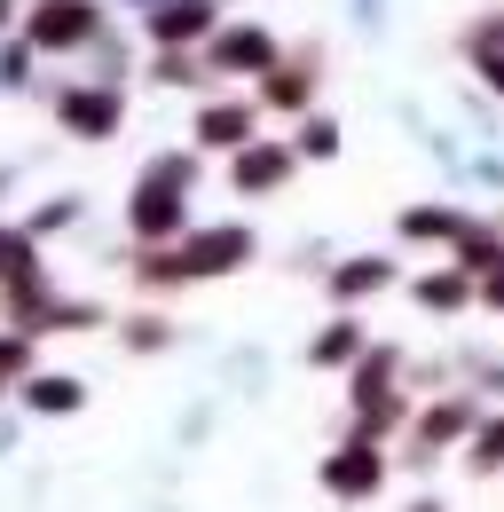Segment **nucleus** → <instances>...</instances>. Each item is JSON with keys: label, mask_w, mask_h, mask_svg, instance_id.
Segmentation results:
<instances>
[{"label": "nucleus", "mask_w": 504, "mask_h": 512, "mask_svg": "<svg viewBox=\"0 0 504 512\" xmlns=\"http://www.w3.org/2000/svg\"><path fill=\"white\" fill-rule=\"evenodd\" d=\"M48 276H40V237L32 229H0V300H16V292H40Z\"/></svg>", "instance_id": "f3484780"}, {"label": "nucleus", "mask_w": 504, "mask_h": 512, "mask_svg": "<svg viewBox=\"0 0 504 512\" xmlns=\"http://www.w3.org/2000/svg\"><path fill=\"white\" fill-rule=\"evenodd\" d=\"M252 253H260V237H252L245 221H205V229H189L182 245H158V253L134 260V284H150V292H174V284H213V276L252 268Z\"/></svg>", "instance_id": "f257e3e1"}, {"label": "nucleus", "mask_w": 504, "mask_h": 512, "mask_svg": "<svg viewBox=\"0 0 504 512\" xmlns=\"http://www.w3.org/2000/svg\"><path fill=\"white\" fill-rule=\"evenodd\" d=\"M394 276H402V260H394V253H347L339 268H323L331 300H339V308H355V316H363L371 300H386V292H394Z\"/></svg>", "instance_id": "9d476101"}, {"label": "nucleus", "mask_w": 504, "mask_h": 512, "mask_svg": "<svg viewBox=\"0 0 504 512\" xmlns=\"http://www.w3.org/2000/svg\"><path fill=\"white\" fill-rule=\"evenodd\" d=\"M410 300H418L426 316H457V308L481 300V284H473L457 260H441V268H418V276H410Z\"/></svg>", "instance_id": "dca6fc26"}, {"label": "nucleus", "mask_w": 504, "mask_h": 512, "mask_svg": "<svg viewBox=\"0 0 504 512\" xmlns=\"http://www.w3.org/2000/svg\"><path fill=\"white\" fill-rule=\"evenodd\" d=\"M292 150L315 158V166H323V158H339V119H331V111H308V119L292 127Z\"/></svg>", "instance_id": "412c9836"}, {"label": "nucleus", "mask_w": 504, "mask_h": 512, "mask_svg": "<svg viewBox=\"0 0 504 512\" xmlns=\"http://www.w3.org/2000/svg\"><path fill=\"white\" fill-rule=\"evenodd\" d=\"M166 339H174V323H166V316H126V347H142V355H158Z\"/></svg>", "instance_id": "b1692460"}, {"label": "nucleus", "mask_w": 504, "mask_h": 512, "mask_svg": "<svg viewBox=\"0 0 504 512\" xmlns=\"http://www.w3.org/2000/svg\"><path fill=\"white\" fill-rule=\"evenodd\" d=\"M465 473L473 481H504V410H481V426L465 442Z\"/></svg>", "instance_id": "aec40b11"}, {"label": "nucleus", "mask_w": 504, "mask_h": 512, "mask_svg": "<svg viewBox=\"0 0 504 512\" xmlns=\"http://www.w3.org/2000/svg\"><path fill=\"white\" fill-rule=\"evenodd\" d=\"M292 166H300L292 142H245V150L229 158V190L237 197H276L284 182H292Z\"/></svg>", "instance_id": "ddd939ff"}, {"label": "nucleus", "mask_w": 504, "mask_h": 512, "mask_svg": "<svg viewBox=\"0 0 504 512\" xmlns=\"http://www.w3.org/2000/svg\"><path fill=\"white\" fill-rule=\"evenodd\" d=\"M24 40H32L40 56H79V48L103 40V8H95V0H32Z\"/></svg>", "instance_id": "0eeeda50"}, {"label": "nucleus", "mask_w": 504, "mask_h": 512, "mask_svg": "<svg viewBox=\"0 0 504 512\" xmlns=\"http://www.w3.org/2000/svg\"><path fill=\"white\" fill-rule=\"evenodd\" d=\"M363 355H371V323L355 316V308H339V316L308 339V363H315V371H355Z\"/></svg>", "instance_id": "2eb2a0df"}, {"label": "nucleus", "mask_w": 504, "mask_h": 512, "mask_svg": "<svg viewBox=\"0 0 504 512\" xmlns=\"http://www.w3.org/2000/svg\"><path fill=\"white\" fill-rule=\"evenodd\" d=\"M276 64H284V40L268 24H252V16H229L205 40V71H221V79H268Z\"/></svg>", "instance_id": "423d86ee"}, {"label": "nucleus", "mask_w": 504, "mask_h": 512, "mask_svg": "<svg viewBox=\"0 0 504 512\" xmlns=\"http://www.w3.org/2000/svg\"><path fill=\"white\" fill-rule=\"evenodd\" d=\"M402 512H449V505H441V497H410Z\"/></svg>", "instance_id": "7c9ffc66"}, {"label": "nucleus", "mask_w": 504, "mask_h": 512, "mask_svg": "<svg viewBox=\"0 0 504 512\" xmlns=\"http://www.w3.org/2000/svg\"><path fill=\"white\" fill-rule=\"evenodd\" d=\"M71 221H79V197H56V205H48V213H32L24 229H32V237H48V229H71Z\"/></svg>", "instance_id": "bb28decb"}, {"label": "nucleus", "mask_w": 504, "mask_h": 512, "mask_svg": "<svg viewBox=\"0 0 504 512\" xmlns=\"http://www.w3.org/2000/svg\"><path fill=\"white\" fill-rule=\"evenodd\" d=\"M473 426H481V394H434L426 410H410V426H402V465H441V449H465L473 442Z\"/></svg>", "instance_id": "20e7f679"}, {"label": "nucleus", "mask_w": 504, "mask_h": 512, "mask_svg": "<svg viewBox=\"0 0 504 512\" xmlns=\"http://www.w3.org/2000/svg\"><path fill=\"white\" fill-rule=\"evenodd\" d=\"M8 24H16V0H0V32H8Z\"/></svg>", "instance_id": "2f4dec72"}, {"label": "nucleus", "mask_w": 504, "mask_h": 512, "mask_svg": "<svg viewBox=\"0 0 504 512\" xmlns=\"http://www.w3.org/2000/svg\"><path fill=\"white\" fill-rule=\"evenodd\" d=\"M150 79H158V87H197V79H205V56H189V48H158Z\"/></svg>", "instance_id": "5701e85b"}, {"label": "nucleus", "mask_w": 504, "mask_h": 512, "mask_svg": "<svg viewBox=\"0 0 504 512\" xmlns=\"http://www.w3.org/2000/svg\"><path fill=\"white\" fill-rule=\"evenodd\" d=\"M24 402H32L40 418H71V410L87 402V386L71 379V371H32V379H24Z\"/></svg>", "instance_id": "6ab92c4d"}, {"label": "nucleus", "mask_w": 504, "mask_h": 512, "mask_svg": "<svg viewBox=\"0 0 504 512\" xmlns=\"http://www.w3.org/2000/svg\"><path fill=\"white\" fill-rule=\"evenodd\" d=\"M56 119L79 142H111L119 134V119H126V95H119V79H71L56 95Z\"/></svg>", "instance_id": "6e6552de"}, {"label": "nucleus", "mask_w": 504, "mask_h": 512, "mask_svg": "<svg viewBox=\"0 0 504 512\" xmlns=\"http://www.w3.org/2000/svg\"><path fill=\"white\" fill-rule=\"evenodd\" d=\"M315 87H323V48H292L284 64L252 87V103H260V111H292V119H308V111H315Z\"/></svg>", "instance_id": "1a4fd4ad"}, {"label": "nucleus", "mask_w": 504, "mask_h": 512, "mask_svg": "<svg viewBox=\"0 0 504 512\" xmlns=\"http://www.w3.org/2000/svg\"><path fill=\"white\" fill-rule=\"evenodd\" d=\"M189 142L197 150H245V142H260V103L252 95H213L205 111H197V127H189Z\"/></svg>", "instance_id": "9b49d317"}, {"label": "nucleus", "mask_w": 504, "mask_h": 512, "mask_svg": "<svg viewBox=\"0 0 504 512\" xmlns=\"http://www.w3.org/2000/svg\"><path fill=\"white\" fill-rule=\"evenodd\" d=\"M489 48H504V8H489V16L465 24V56H489Z\"/></svg>", "instance_id": "393cba45"}, {"label": "nucleus", "mask_w": 504, "mask_h": 512, "mask_svg": "<svg viewBox=\"0 0 504 512\" xmlns=\"http://www.w3.org/2000/svg\"><path fill=\"white\" fill-rule=\"evenodd\" d=\"M229 16H221V0H158L150 16H142V32L158 40V48H197V40H213Z\"/></svg>", "instance_id": "f8f14e48"}, {"label": "nucleus", "mask_w": 504, "mask_h": 512, "mask_svg": "<svg viewBox=\"0 0 504 512\" xmlns=\"http://www.w3.org/2000/svg\"><path fill=\"white\" fill-rule=\"evenodd\" d=\"M449 260H457L473 284L497 276V268H504V213H473V229L457 237V253H449Z\"/></svg>", "instance_id": "a211bd4d"}, {"label": "nucleus", "mask_w": 504, "mask_h": 512, "mask_svg": "<svg viewBox=\"0 0 504 512\" xmlns=\"http://www.w3.org/2000/svg\"><path fill=\"white\" fill-rule=\"evenodd\" d=\"M465 64H473V79H481V87L504 103V48H489V56H465Z\"/></svg>", "instance_id": "c85d7f7f"}, {"label": "nucleus", "mask_w": 504, "mask_h": 512, "mask_svg": "<svg viewBox=\"0 0 504 512\" xmlns=\"http://www.w3.org/2000/svg\"><path fill=\"white\" fill-rule=\"evenodd\" d=\"M189 182H197V150H166V158L142 166V182L126 197V237H134L142 253L189 237Z\"/></svg>", "instance_id": "f03ea898"}, {"label": "nucleus", "mask_w": 504, "mask_h": 512, "mask_svg": "<svg viewBox=\"0 0 504 512\" xmlns=\"http://www.w3.org/2000/svg\"><path fill=\"white\" fill-rule=\"evenodd\" d=\"M32 379V331H0V394Z\"/></svg>", "instance_id": "4be33fe9"}, {"label": "nucleus", "mask_w": 504, "mask_h": 512, "mask_svg": "<svg viewBox=\"0 0 504 512\" xmlns=\"http://www.w3.org/2000/svg\"><path fill=\"white\" fill-rule=\"evenodd\" d=\"M465 229H473V213H465V205H402V213H394V237H402V245H441V253H457V237H465Z\"/></svg>", "instance_id": "4468645a"}, {"label": "nucleus", "mask_w": 504, "mask_h": 512, "mask_svg": "<svg viewBox=\"0 0 504 512\" xmlns=\"http://www.w3.org/2000/svg\"><path fill=\"white\" fill-rule=\"evenodd\" d=\"M481 308H489V316H504V268H497V276H481Z\"/></svg>", "instance_id": "c756f323"}, {"label": "nucleus", "mask_w": 504, "mask_h": 512, "mask_svg": "<svg viewBox=\"0 0 504 512\" xmlns=\"http://www.w3.org/2000/svg\"><path fill=\"white\" fill-rule=\"evenodd\" d=\"M32 40H16V48H0V87H24V71H32Z\"/></svg>", "instance_id": "cd10ccee"}, {"label": "nucleus", "mask_w": 504, "mask_h": 512, "mask_svg": "<svg viewBox=\"0 0 504 512\" xmlns=\"http://www.w3.org/2000/svg\"><path fill=\"white\" fill-rule=\"evenodd\" d=\"M402 347H371L355 371H347V418H355V442H394L410 426V394H402Z\"/></svg>", "instance_id": "7ed1b4c3"}, {"label": "nucleus", "mask_w": 504, "mask_h": 512, "mask_svg": "<svg viewBox=\"0 0 504 512\" xmlns=\"http://www.w3.org/2000/svg\"><path fill=\"white\" fill-rule=\"evenodd\" d=\"M315 481H323L331 505H371V497H386V481H394V457H386V442H355V434H347V442L315 465Z\"/></svg>", "instance_id": "39448f33"}, {"label": "nucleus", "mask_w": 504, "mask_h": 512, "mask_svg": "<svg viewBox=\"0 0 504 512\" xmlns=\"http://www.w3.org/2000/svg\"><path fill=\"white\" fill-rule=\"evenodd\" d=\"M465 371H473L481 394H504V355H497V347H473V355H465Z\"/></svg>", "instance_id": "a878e982"}]
</instances>
